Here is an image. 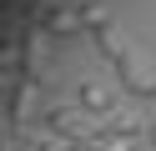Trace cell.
I'll return each instance as SVG.
<instances>
[{"label": "cell", "mask_w": 156, "mask_h": 151, "mask_svg": "<svg viewBox=\"0 0 156 151\" xmlns=\"http://www.w3.org/2000/svg\"><path fill=\"white\" fill-rule=\"evenodd\" d=\"M96 45H101V56L116 66V76H121V86L131 91V96H156V66L131 40H121V30H111V25L96 30Z\"/></svg>", "instance_id": "6da1fadb"}, {"label": "cell", "mask_w": 156, "mask_h": 151, "mask_svg": "<svg viewBox=\"0 0 156 151\" xmlns=\"http://www.w3.org/2000/svg\"><path fill=\"white\" fill-rule=\"evenodd\" d=\"M5 86H10V76H5V70H0V91H5Z\"/></svg>", "instance_id": "277c9868"}, {"label": "cell", "mask_w": 156, "mask_h": 151, "mask_svg": "<svg viewBox=\"0 0 156 151\" xmlns=\"http://www.w3.org/2000/svg\"><path fill=\"white\" fill-rule=\"evenodd\" d=\"M81 106L91 111V116H106V111H111V91L96 86V81H86V86H81Z\"/></svg>", "instance_id": "3957f363"}, {"label": "cell", "mask_w": 156, "mask_h": 151, "mask_svg": "<svg viewBox=\"0 0 156 151\" xmlns=\"http://www.w3.org/2000/svg\"><path fill=\"white\" fill-rule=\"evenodd\" d=\"M146 136H151V146H156V126H146Z\"/></svg>", "instance_id": "5b68a950"}, {"label": "cell", "mask_w": 156, "mask_h": 151, "mask_svg": "<svg viewBox=\"0 0 156 151\" xmlns=\"http://www.w3.org/2000/svg\"><path fill=\"white\" fill-rule=\"evenodd\" d=\"M10 121H15V131H20L25 121H35V81L15 86V101H10Z\"/></svg>", "instance_id": "7a4b0ae2"}]
</instances>
